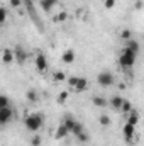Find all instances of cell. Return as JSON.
I'll return each instance as SVG.
<instances>
[{
  "label": "cell",
  "mask_w": 144,
  "mask_h": 146,
  "mask_svg": "<svg viewBox=\"0 0 144 146\" xmlns=\"http://www.w3.org/2000/svg\"><path fill=\"white\" fill-rule=\"evenodd\" d=\"M42 122H44V117L41 115V112H36V114H32V115L26 117L24 126H26V129H27V131L37 133V131L42 127Z\"/></svg>",
  "instance_id": "cell-1"
},
{
  "label": "cell",
  "mask_w": 144,
  "mask_h": 146,
  "mask_svg": "<svg viewBox=\"0 0 144 146\" xmlns=\"http://www.w3.org/2000/svg\"><path fill=\"white\" fill-rule=\"evenodd\" d=\"M119 65L122 68H132L136 65V53L129 51V49H124L120 53V58H119Z\"/></svg>",
  "instance_id": "cell-2"
},
{
  "label": "cell",
  "mask_w": 144,
  "mask_h": 146,
  "mask_svg": "<svg viewBox=\"0 0 144 146\" xmlns=\"http://www.w3.org/2000/svg\"><path fill=\"white\" fill-rule=\"evenodd\" d=\"M68 87H71L76 92H85L88 88V80L81 76H70L68 78Z\"/></svg>",
  "instance_id": "cell-3"
},
{
  "label": "cell",
  "mask_w": 144,
  "mask_h": 146,
  "mask_svg": "<svg viewBox=\"0 0 144 146\" xmlns=\"http://www.w3.org/2000/svg\"><path fill=\"white\" fill-rule=\"evenodd\" d=\"M97 82H98V85H102V87H112L114 82H115V78H114L112 73L100 72L98 73V76H97Z\"/></svg>",
  "instance_id": "cell-4"
},
{
  "label": "cell",
  "mask_w": 144,
  "mask_h": 146,
  "mask_svg": "<svg viewBox=\"0 0 144 146\" xmlns=\"http://www.w3.org/2000/svg\"><path fill=\"white\" fill-rule=\"evenodd\" d=\"M14 109H10V107H0V124L2 126H5L9 121H12L14 119Z\"/></svg>",
  "instance_id": "cell-5"
},
{
  "label": "cell",
  "mask_w": 144,
  "mask_h": 146,
  "mask_svg": "<svg viewBox=\"0 0 144 146\" xmlns=\"http://www.w3.org/2000/svg\"><path fill=\"white\" fill-rule=\"evenodd\" d=\"M36 68L41 73H44L46 70H48V60H46V56H44L42 53H39V54L36 56Z\"/></svg>",
  "instance_id": "cell-6"
},
{
  "label": "cell",
  "mask_w": 144,
  "mask_h": 146,
  "mask_svg": "<svg viewBox=\"0 0 144 146\" xmlns=\"http://www.w3.org/2000/svg\"><path fill=\"white\" fill-rule=\"evenodd\" d=\"M134 134H136V126H132V124L126 122V126H124V138H126V141H127V143H131V141H132V138H134Z\"/></svg>",
  "instance_id": "cell-7"
},
{
  "label": "cell",
  "mask_w": 144,
  "mask_h": 146,
  "mask_svg": "<svg viewBox=\"0 0 144 146\" xmlns=\"http://www.w3.org/2000/svg\"><path fill=\"white\" fill-rule=\"evenodd\" d=\"M56 5H58V0H41V9H42L46 14H49Z\"/></svg>",
  "instance_id": "cell-8"
},
{
  "label": "cell",
  "mask_w": 144,
  "mask_h": 146,
  "mask_svg": "<svg viewBox=\"0 0 144 146\" xmlns=\"http://www.w3.org/2000/svg\"><path fill=\"white\" fill-rule=\"evenodd\" d=\"M68 134H70L68 127H66L65 124H59V126H58V129H56V133H54V138H56V139H65Z\"/></svg>",
  "instance_id": "cell-9"
},
{
  "label": "cell",
  "mask_w": 144,
  "mask_h": 146,
  "mask_svg": "<svg viewBox=\"0 0 144 146\" xmlns=\"http://www.w3.org/2000/svg\"><path fill=\"white\" fill-rule=\"evenodd\" d=\"M14 53H15V61H17V63H20V65H22V63L27 60V54H26V51H24L20 46H17V48L14 49Z\"/></svg>",
  "instance_id": "cell-10"
},
{
  "label": "cell",
  "mask_w": 144,
  "mask_h": 146,
  "mask_svg": "<svg viewBox=\"0 0 144 146\" xmlns=\"http://www.w3.org/2000/svg\"><path fill=\"white\" fill-rule=\"evenodd\" d=\"M61 61L66 63V65H71L73 61H75V51L73 49H66L63 53V56H61Z\"/></svg>",
  "instance_id": "cell-11"
},
{
  "label": "cell",
  "mask_w": 144,
  "mask_h": 146,
  "mask_svg": "<svg viewBox=\"0 0 144 146\" xmlns=\"http://www.w3.org/2000/svg\"><path fill=\"white\" fill-rule=\"evenodd\" d=\"M14 60H15V53H14L12 49H5V51H3V56H2V61H3L5 65H10Z\"/></svg>",
  "instance_id": "cell-12"
},
{
  "label": "cell",
  "mask_w": 144,
  "mask_h": 146,
  "mask_svg": "<svg viewBox=\"0 0 144 146\" xmlns=\"http://www.w3.org/2000/svg\"><path fill=\"white\" fill-rule=\"evenodd\" d=\"M108 102H110V106H112L115 110H120V109H122V104H124V99H122V97H119V95H114Z\"/></svg>",
  "instance_id": "cell-13"
},
{
  "label": "cell",
  "mask_w": 144,
  "mask_h": 146,
  "mask_svg": "<svg viewBox=\"0 0 144 146\" xmlns=\"http://www.w3.org/2000/svg\"><path fill=\"white\" fill-rule=\"evenodd\" d=\"M126 49H129V51H132V53H136V54H137V51H139V44H137V41L129 39V41H127V44H126Z\"/></svg>",
  "instance_id": "cell-14"
},
{
  "label": "cell",
  "mask_w": 144,
  "mask_h": 146,
  "mask_svg": "<svg viewBox=\"0 0 144 146\" xmlns=\"http://www.w3.org/2000/svg\"><path fill=\"white\" fill-rule=\"evenodd\" d=\"M127 122L132 124V126H137V122H139V114H137L136 110H132V112L127 115Z\"/></svg>",
  "instance_id": "cell-15"
},
{
  "label": "cell",
  "mask_w": 144,
  "mask_h": 146,
  "mask_svg": "<svg viewBox=\"0 0 144 146\" xmlns=\"http://www.w3.org/2000/svg\"><path fill=\"white\" fill-rule=\"evenodd\" d=\"M76 122H78V121H75L71 115H66V117H65V121H63V124L68 127V131H70V133L73 131V127H75V124H76Z\"/></svg>",
  "instance_id": "cell-16"
},
{
  "label": "cell",
  "mask_w": 144,
  "mask_h": 146,
  "mask_svg": "<svg viewBox=\"0 0 144 146\" xmlns=\"http://www.w3.org/2000/svg\"><path fill=\"white\" fill-rule=\"evenodd\" d=\"M92 102H93V106H95V107H105V106L108 104L104 97H98V95H97V97H93V99H92Z\"/></svg>",
  "instance_id": "cell-17"
},
{
  "label": "cell",
  "mask_w": 144,
  "mask_h": 146,
  "mask_svg": "<svg viewBox=\"0 0 144 146\" xmlns=\"http://www.w3.org/2000/svg\"><path fill=\"white\" fill-rule=\"evenodd\" d=\"M66 19H68V14H66V12H59V14H56V15L53 17V22L59 24V22H65Z\"/></svg>",
  "instance_id": "cell-18"
},
{
  "label": "cell",
  "mask_w": 144,
  "mask_h": 146,
  "mask_svg": "<svg viewBox=\"0 0 144 146\" xmlns=\"http://www.w3.org/2000/svg\"><path fill=\"white\" fill-rule=\"evenodd\" d=\"M122 114H126V115H129L131 112H132V106H131V102L129 100H124V104H122Z\"/></svg>",
  "instance_id": "cell-19"
},
{
  "label": "cell",
  "mask_w": 144,
  "mask_h": 146,
  "mask_svg": "<svg viewBox=\"0 0 144 146\" xmlns=\"http://www.w3.org/2000/svg\"><path fill=\"white\" fill-rule=\"evenodd\" d=\"M83 131H85L83 124H81V122H76V124H75V127H73V131H71V134H75V136H78V134H81Z\"/></svg>",
  "instance_id": "cell-20"
},
{
  "label": "cell",
  "mask_w": 144,
  "mask_h": 146,
  "mask_svg": "<svg viewBox=\"0 0 144 146\" xmlns=\"http://www.w3.org/2000/svg\"><path fill=\"white\" fill-rule=\"evenodd\" d=\"M53 78L56 80V82H63V80H66V75H65V72H54L53 73Z\"/></svg>",
  "instance_id": "cell-21"
},
{
  "label": "cell",
  "mask_w": 144,
  "mask_h": 146,
  "mask_svg": "<svg viewBox=\"0 0 144 146\" xmlns=\"http://www.w3.org/2000/svg\"><path fill=\"white\" fill-rule=\"evenodd\" d=\"M110 122H112V121H110V117H108L107 114H102V115H100V124H102L104 127L110 126Z\"/></svg>",
  "instance_id": "cell-22"
},
{
  "label": "cell",
  "mask_w": 144,
  "mask_h": 146,
  "mask_svg": "<svg viewBox=\"0 0 144 146\" xmlns=\"http://www.w3.org/2000/svg\"><path fill=\"white\" fill-rule=\"evenodd\" d=\"M26 97H27V100H31V102H36L37 100V94L34 90H29V92L26 94Z\"/></svg>",
  "instance_id": "cell-23"
},
{
  "label": "cell",
  "mask_w": 144,
  "mask_h": 146,
  "mask_svg": "<svg viewBox=\"0 0 144 146\" xmlns=\"http://www.w3.org/2000/svg\"><path fill=\"white\" fill-rule=\"evenodd\" d=\"M76 139H78V141H81V143H87V141H88L90 138H88V134H87V133L83 131L81 134H78V136H76Z\"/></svg>",
  "instance_id": "cell-24"
},
{
  "label": "cell",
  "mask_w": 144,
  "mask_h": 146,
  "mask_svg": "<svg viewBox=\"0 0 144 146\" xmlns=\"http://www.w3.org/2000/svg\"><path fill=\"white\" fill-rule=\"evenodd\" d=\"M41 143H42V139H41V136H37V134L31 139V145L32 146H41Z\"/></svg>",
  "instance_id": "cell-25"
},
{
  "label": "cell",
  "mask_w": 144,
  "mask_h": 146,
  "mask_svg": "<svg viewBox=\"0 0 144 146\" xmlns=\"http://www.w3.org/2000/svg\"><path fill=\"white\" fill-rule=\"evenodd\" d=\"M66 99H68V92H61L59 97H58V102H59V104H65Z\"/></svg>",
  "instance_id": "cell-26"
},
{
  "label": "cell",
  "mask_w": 144,
  "mask_h": 146,
  "mask_svg": "<svg viewBox=\"0 0 144 146\" xmlns=\"http://www.w3.org/2000/svg\"><path fill=\"white\" fill-rule=\"evenodd\" d=\"M0 107H9V97L7 95L0 97Z\"/></svg>",
  "instance_id": "cell-27"
},
{
  "label": "cell",
  "mask_w": 144,
  "mask_h": 146,
  "mask_svg": "<svg viewBox=\"0 0 144 146\" xmlns=\"http://www.w3.org/2000/svg\"><path fill=\"white\" fill-rule=\"evenodd\" d=\"M104 7L105 9H114L115 7V0H104Z\"/></svg>",
  "instance_id": "cell-28"
},
{
  "label": "cell",
  "mask_w": 144,
  "mask_h": 146,
  "mask_svg": "<svg viewBox=\"0 0 144 146\" xmlns=\"http://www.w3.org/2000/svg\"><path fill=\"white\" fill-rule=\"evenodd\" d=\"M5 21H7V9L2 7V10H0V22H5Z\"/></svg>",
  "instance_id": "cell-29"
},
{
  "label": "cell",
  "mask_w": 144,
  "mask_h": 146,
  "mask_svg": "<svg viewBox=\"0 0 144 146\" xmlns=\"http://www.w3.org/2000/svg\"><path fill=\"white\" fill-rule=\"evenodd\" d=\"M120 37H122V39H127V41H129V39H131V31H129V29H124V31L120 33Z\"/></svg>",
  "instance_id": "cell-30"
},
{
  "label": "cell",
  "mask_w": 144,
  "mask_h": 146,
  "mask_svg": "<svg viewBox=\"0 0 144 146\" xmlns=\"http://www.w3.org/2000/svg\"><path fill=\"white\" fill-rule=\"evenodd\" d=\"M10 5L12 7H20L22 5V0H10Z\"/></svg>",
  "instance_id": "cell-31"
},
{
  "label": "cell",
  "mask_w": 144,
  "mask_h": 146,
  "mask_svg": "<svg viewBox=\"0 0 144 146\" xmlns=\"http://www.w3.org/2000/svg\"><path fill=\"white\" fill-rule=\"evenodd\" d=\"M136 9H143V2H141V0L136 2Z\"/></svg>",
  "instance_id": "cell-32"
}]
</instances>
